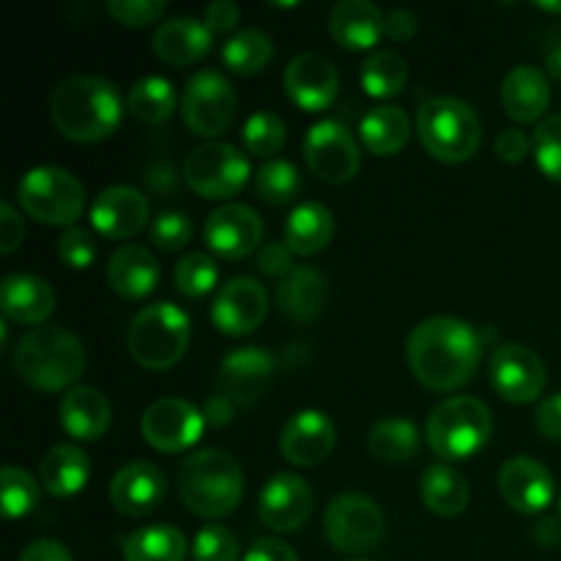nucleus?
Instances as JSON below:
<instances>
[{"label":"nucleus","mask_w":561,"mask_h":561,"mask_svg":"<svg viewBox=\"0 0 561 561\" xmlns=\"http://www.w3.org/2000/svg\"><path fill=\"white\" fill-rule=\"evenodd\" d=\"M405 356L416 381L433 392H455L471 381L482 359V337L460 318H427L411 329Z\"/></svg>","instance_id":"obj_1"},{"label":"nucleus","mask_w":561,"mask_h":561,"mask_svg":"<svg viewBox=\"0 0 561 561\" xmlns=\"http://www.w3.org/2000/svg\"><path fill=\"white\" fill-rule=\"evenodd\" d=\"M55 129L75 142H99L113 135L124 115L118 88L93 75L58 82L49 99Z\"/></svg>","instance_id":"obj_2"},{"label":"nucleus","mask_w":561,"mask_h":561,"mask_svg":"<svg viewBox=\"0 0 561 561\" xmlns=\"http://www.w3.org/2000/svg\"><path fill=\"white\" fill-rule=\"evenodd\" d=\"M14 373L38 392H69L85 373L88 356L80 337L69 329H31L14 348Z\"/></svg>","instance_id":"obj_3"},{"label":"nucleus","mask_w":561,"mask_h":561,"mask_svg":"<svg viewBox=\"0 0 561 561\" xmlns=\"http://www.w3.org/2000/svg\"><path fill=\"white\" fill-rule=\"evenodd\" d=\"M179 496L192 515L225 518L244 496V471L222 449H197L179 469Z\"/></svg>","instance_id":"obj_4"},{"label":"nucleus","mask_w":561,"mask_h":561,"mask_svg":"<svg viewBox=\"0 0 561 561\" xmlns=\"http://www.w3.org/2000/svg\"><path fill=\"white\" fill-rule=\"evenodd\" d=\"M416 135L433 159L460 164L482 142V121L469 102L455 96L427 99L416 113Z\"/></svg>","instance_id":"obj_5"},{"label":"nucleus","mask_w":561,"mask_h":561,"mask_svg":"<svg viewBox=\"0 0 561 561\" xmlns=\"http://www.w3.org/2000/svg\"><path fill=\"white\" fill-rule=\"evenodd\" d=\"M192 323L181 307L170 301L148 305L131 318L129 334H126V348L129 356L140 367L153 373L170 370L184 359L190 348Z\"/></svg>","instance_id":"obj_6"},{"label":"nucleus","mask_w":561,"mask_h":561,"mask_svg":"<svg viewBox=\"0 0 561 561\" xmlns=\"http://www.w3.org/2000/svg\"><path fill=\"white\" fill-rule=\"evenodd\" d=\"M493 433V416L482 400L455 394L431 411L425 425L427 447L442 460H466L485 449Z\"/></svg>","instance_id":"obj_7"},{"label":"nucleus","mask_w":561,"mask_h":561,"mask_svg":"<svg viewBox=\"0 0 561 561\" xmlns=\"http://www.w3.org/2000/svg\"><path fill=\"white\" fill-rule=\"evenodd\" d=\"M16 201L22 211L42 225L53 228H75L85 211V190L80 181L64 168H33L16 184Z\"/></svg>","instance_id":"obj_8"},{"label":"nucleus","mask_w":561,"mask_h":561,"mask_svg":"<svg viewBox=\"0 0 561 561\" xmlns=\"http://www.w3.org/2000/svg\"><path fill=\"white\" fill-rule=\"evenodd\" d=\"M250 159L230 142H203L184 159V181L206 201H228L250 181Z\"/></svg>","instance_id":"obj_9"},{"label":"nucleus","mask_w":561,"mask_h":561,"mask_svg":"<svg viewBox=\"0 0 561 561\" xmlns=\"http://www.w3.org/2000/svg\"><path fill=\"white\" fill-rule=\"evenodd\" d=\"M239 113V96L225 75L201 69L190 77L181 96V115L190 131L201 137H219L233 126Z\"/></svg>","instance_id":"obj_10"},{"label":"nucleus","mask_w":561,"mask_h":561,"mask_svg":"<svg viewBox=\"0 0 561 561\" xmlns=\"http://www.w3.org/2000/svg\"><path fill=\"white\" fill-rule=\"evenodd\" d=\"M383 513L365 493H340L323 513V531L340 553H365L381 542Z\"/></svg>","instance_id":"obj_11"},{"label":"nucleus","mask_w":561,"mask_h":561,"mask_svg":"<svg viewBox=\"0 0 561 561\" xmlns=\"http://www.w3.org/2000/svg\"><path fill=\"white\" fill-rule=\"evenodd\" d=\"M305 159L312 175L327 184H348L362 168L356 137L343 121H318L305 135Z\"/></svg>","instance_id":"obj_12"},{"label":"nucleus","mask_w":561,"mask_h":561,"mask_svg":"<svg viewBox=\"0 0 561 561\" xmlns=\"http://www.w3.org/2000/svg\"><path fill=\"white\" fill-rule=\"evenodd\" d=\"M140 431L148 447L159 453H184L201 442L206 431V416H203V409L192 405L190 400L162 398L148 405Z\"/></svg>","instance_id":"obj_13"},{"label":"nucleus","mask_w":561,"mask_h":561,"mask_svg":"<svg viewBox=\"0 0 561 561\" xmlns=\"http://www.w3.org/2000/svg\"><path fill=\"white\" fill-rule=\"evenodd\" d=\"M488 378L496 394H502L507 403H535L548 383V373L537 351L526 345L507 343L493 351Z\"/></svg>","instance_id":"obj_14"},{"label":"nucleus","mask_w":561,"mask_h":561,"mask_svg":"<svg viewBox=\"0 0 561 561\" xmlns=\"http://www.w3.org/2000/svg\"><path fill=\"white\" fill-rule=\"evenodd\" d=\"M277 373V362L266 348L247 345L236 348L219 362L217 392L233 400L239 409H252L268 392Z\"/></svg>","instance_id":"obj_15"},{"label":"nucleus","mask_w":561,"mask_h":561,"mask_svg":"<svg viewBox=\"0 0 561 561\" xmlns=\"http://www.w3.org/2000/svg\"><path fill=\"white\" fill-rule=\"evenodd\" d=\"M203 239L208 250L222 261H241L261 250L263 219L255 208L244 203H225L208 214L203 225Z\"/></svg>","instance_id":"obj_16"},{"label":"nucleus","mask_w":561,"mask_h":561,"mask_svg":"<svg viewBox=\"0 0 561 561\" xmlns=\"http://www.w3.org/2000/svg\"><path fill=\"white\" fill-rule=\"evenodd\" d=\"M268 294L255 277H233L219 288L211 305V323L228 337L250 334L266 321Z\"/></svg>","instance_id":"obj_17"},{"label":"nucleus","mask_w":561,"mask_h":561,"mask_svg":"<svg viewBox=\"0 0 561 561\" xmlns=\"http://www.w3.org/2000/svg\"><path fill=\"white\" fill-rule=\"evenodd\" d=\"M283 88L296 107L307 113L327 110L340 91L337 66L321 53H301L285 66Z\"/></svg>","instance_id":"obj_18"},{"label":"nucleus","mask_w":561,"mask_h":561,"mask_svg":"<svg viewBox=\"0 0 561 561\" xmlns=\"http://www.w3.org/2000/svg\"><path fill=\"white\" fill-rule=\"evenodd\" d=\"M334 442H337V427H334L332 416L323 414L318 409L296 411L288 422H285L283 433H279V453L290 466H318L332 455Z\"/></svg>","instance_id":"obj_19"},{"label":"nucleus","mask_w":561,"mask_h":561,"mask_svg":"<svg viewBox=\"0 0 561 561\" xmlns=\"http://www.w3.org/2000/svg\"><path fill=\"white\" fill-rule=\"evenodd\" d=\"M151 214V203L135 186H107L91 203V225L104 239H131L140 233Z\"/></svg>","instance_id":"obj_20"},{"label":"nucleus","mask_w":561,"mask_h":561,"mask_svg":"<svg viewBox=\"0 0 561 561\" xmlns=\"http://www.w3.org/2000/svg\"><path fill=\"white\" fill-rule=\"evenodd\" d=\"M499 493L520 515H537L553 502V474L529 455H515L499 469Z\"/></svg>","instance_id":"obj_21"},{"label":"nucleus","mask_w":561,"mask_h":561,"mask_svg":"<svg viewBox=\"0 0 561 561\" xmlns=\"http://www.w3.org/2000/svg\"><path fill=\"white\" fill-rule=\"evenodd\" d=\"M168 499V477L148 460H135L118 469L110 482V502L121 515L142 518L159 510Z\"/></svg>","instance_id":"obj_22"},{"label":"nucleus","mask_w":561,"mask_h":561,"mask_svg":"<svg viewBox=\"0 0 561 561\" xmlns=\"http://www.w3.org/2000/svg\"><path fill=\"white\" fill-rule=\"evenodd\" d=\"M263 526L272 531H299L312 513V491L299 474H274L257 499Z\"/></svg>","instance_id":"obj_23"},{"label":"nucleus","mask_w":561,"mask_h":561,"mask_svg":"<svg viewBox=\"0 0 561 561\" xmlns=\"http://www.w3.org/2000/svg\"><path fill=\"white\" fill-rule=\"evenodd\" d=\"M214 33L195 16H175L162 22L151 38L153 55L168 66H192L211 53Z\"/></svg>","instance_id":"obj_24"},{"label":"nucleus","mask_w":561,"mask_h":561,"mask_svg":"<svg viewBox=\"0 0 561 561\" xmlns=\"http://www.w3.org/2000/svg\"><path fill=\"white\" fill-rule=\"evenodd\" d=\"M0 310L14 323L42 327L55 310V290L36 274H9L0 285Z\"/></svg>","instance_id":"obj_25"},{"label":"nucleus","mask_w":561,"mask_h":561,"mask_svg":"<svg viewBox=\"0 0 561 561\" xmlns=\"http://www.w3.org/2000/svg\"><path fill=\"white\" fill-rule=\"evenodd\" d=\"M58 420L77 442H96L113 422V405L96 387H75L60 398Z\"/></svg>","instance_id":"obj_26"},{"label":"nucleus","mask_w":561,"mask_h":561,"mask_svg":"<svg viewBox=\"0 0 561 561\" xmlns=\"http://www.w3.org/2000/svg\"><path fill=\"white\" fill-rule=\"evenodd\" d=\"M381 9L370 0H340L329 14V33L343 49H373L383 36Z\"/></svg>","instance_id":"obj_27"},{"label":"nucleus","mask_w":561,"mask_h":561,"mask_svg":"<svg viewBox=\"0 0 561 561\" xmlns=\"http://www.w3.org/2000/svg\"><path fill=\"white\" fill-rule=\"evenodd\" d=\"M502 104L507 115L518 124H535L546 115L551 104L548 75L537 66H515L502 82Z\"/></svg>","instance_id":"obj_28"},{"label":"nucleus","mask_w":561,"mask_h":561,"mask_svg":"<svg viewBox=\"0 0 561 561\" xmlns=\"http://www.w3.org/2000/svg\"><path fill=\"white\" fill-rule=\"evenodd\" d=\"M107 283L124 299H146L159 283V263L142 244H124L110 255Z\"/></svg>","instance_id":"obj_29"},{"label":"nucleus","mask_w":561,"mask_h":561,"mask_svg":"<svg viewBox=\"0 0 561 561\" xmlns=\"http://www.w3.org/2000/svg\"><path fill=\"white\" fill-rule=\"evenodd\" d=\"M329 299V285L318 268L296 266L294 272L277 285V307L283 316L296 323L316 321Z\"/></svg>","instance_id":"obj_30"},{"label":"nucleus","mask_w":561,"mask_h":561,"mask_svg":"<svg viewBox=\"0 0 561 561\" xmlns=\"http://www.w3.org/2000/svg\"><path fill=\"white\" fill-rule=\"evenodd\" d=\"M91 460L75 444H58L38 463V482L55 499H71L85 488Z\"/></svg>","instance_id":"obj_31"},{"label":"nucleus","mask_w":561,"mask_h":561,"mask_svg":"<svg viewBox=\"0 0 561 561\" xmlns=\"http://www.w3.org/2000/svg\"><path fill=\"white\" fill-rule=\"evenodd\" d=\"M334 217L323 203L305 201L290 211L285 222V241L294 250V255L312 257L332 244Z\"/></svg>","instance_id":"obj_32"},{"label":"nucleus","mask_w":561,"mask_h":561,"mask_svg":"<svg viewBox=\"0 0 561 561\" xmlns=\"http://www.w3.org/2000/svg\"><path fill=\"white\" fill-rule=\"evenodd\" d=\"M420 496L422 504H425L433 515L455 518V515H460L469 507V480L449 463H433L427 466L425 474H422Z\"/></svg>","instance_id":"obj_33"},{"label":"nucleus","mask_w":561,"mask_h":561,"mask_svg":"<svg viewBox=\"0 0 561 561\" xmlns=\"http://www.w3.org/2000/svg\"><path fill=\"white\" fill-rule=\"evenodd\" d=\"M362 142L376 157H394L405 148L411 137V118L398 104H381L373 107L359 124Z\"/></svg>","instance_id":"obj_34"},{"label":"nucleus","mask_w":561,"mask_h":561,"mask_svg":"<svg viewBox=\"0 0 561 561\" xmlns=\"http://www.w3.org/2000/svg\"><path fill=\"white\" fill-rule=\"evenodd\" d=\"M367 447L381 463H409L420 455L422 436L405 416H383L370 427Z\"/></svg>","instance_id":"obj_35"},{"label":"nucleus","mask_w":561,"mask_h":561,"mask_svg":"<svg viewBox=\"0 0 561 561\" xmlns=\"http://www.w3.org/2000/svg\"><path fill=\"white\" fill-rule=\"evenodd\" d=\"M186 551V537L170 524L142 526L124 540V561H184Z\"/></svg>","instance_id":"obj_36"},{"label":"nucleus","mask_w":561,"mask_h":561,"mask_svg":"<svg viewBox=\"0 0 561 561\" xmlns=\"http://www.w3.org/2000/svg\"><path fill=\"white\" fill-rule=\"evenodd\" d=\"M219 55H222V64L228 66L233 75L252 77L272 64L274 44L272 38L263 31H257V27H241L239 33H233V36L222 44V53Z\"/></svg>","instance_id":"obj_37"},{"label":"nucleus","mask_w":561,"mask_h":561,"mask_svg":"<svg viewBox=\"0 0 561 561\" xmlns=\"http://www.w3.org/2000/svg\"><path fill=\"white\" fill-rule=\"evenodd\" d=\"M362 88L373 99H392L409 82V64L394 49H373L362 64Z\"/></svg>","instance_id":"obj_38"},{"label":"nucleus","mask_w":561,"mask_h":561,"mask_svg":"<svg viewBox=\"0 0 561 561\" xmlns=\"http://www.w3.org/2000/svg\"><path fill=\"white\" fill-rule=\"evenodd\" d=\"M126 107L142 124H162L175 113V88L164 77H142L131 85Z\"/></svg>","instance_id":"obj_39"},{"label":"nucleus","mask_w":561,"mask_h":561,"mask_svg":"<svg viewBox=\"0 0 561 561\" xmlns=\"http://www.w3.org/2000/svg\"><path fill=\"white\" fill-rule=\"evenodd\" d=\"M255 195L268 206H288L301 195V175L288 159H268L255 173Z\"/></svg>","instance_id":"obj_40"},{"label":"nucleus","mask_w":561,"mask_h":561,"mask_svg":"<svg viewBox=\"0 0 561 561\" xmlns=\"http://www.w3.org/2000/svg\"><path fill=\"white\" fill-rule=\"evenodd\" d=\"M38 499H42V482L33 480L25 469L5 466L0 474V502H3L5 518H25L36 510Z\"/></svg>","instance_id":"obj_41"},{"label":"nucleus","mask_w":561,"mask_h":561,"mask_svg":"<svg viewBox=\"0 0 561 561\" xmlns=\"http://www.w3.org/2000/svg\"><path fill=\"white\" fill-rule=\"evenodd\" d=\"M219 266L211 255L206 252H190V255L181 257L175 263V288L186 296V299H203L206 294H211L214 285H217Z\"/></svg>","instance_id":"obj_42"},{"label":"nucleus","mask_w":561,"mask_h":561,"mask_svg":"<svg viewBox=\"0 0 561 561\" xmlns=\"http://www.w3.org/2000/svg\"><path fill=\"white\" fill-rule=\"evenodd\" d=\"M285 137H288V126H285V121L277 113H268V110L252 113L247 118L244 129H241L244 148L250 153H257V157L277 153L285 146Z\"/></svg>","instance_id":"obj_43"},{"label":"nucleus","mask_w":561,"mask_h":561,"mask_svg":"<svg viewBox=\"0 0 561 561\" xmlns=\"http://www.w3.org/2000/svg\"><path fill=\"white\" fill-rule=\"evenodd\" d=\"M239 537L225 526H203L192 540V561H239Z\"/></svg>","instance_id":"obj_44"},{"label":"nucleus","mask_w":561,"mask_h":561,"mask_svg":"<svg viewBox=\"0 0 561 561\" xmlns=\"http://www.w3.org/2000/svg\"><path fill=\"white\" fill-rule=\"evenodd\" d=\"M535 157L542 173L561 184V113L548 115L537 124Z\"/></svg>","instance_id":"obj_45"},{"label":"nucleus","mask_w":561,"mask_h":561,"mask_svg":"<svg viewBox=\"0 0 561 561\" xmlns=\"http://www.w3.org/2000/svg\"><path fill=\"white\" fill-rule=\"evenodd\" d=\"M192 233H195V228H192V219L184 211H164L151 225L153 247L164 252L184 250L192 241Z\"/></svg>","instance_id":"obj_46"},{"label":"nucleus","mask_w":561,"mask_h":561,"mask_svg":"<svg viewBox=\"0 0 561 561\" xmlns=\"http://www.w3.org/2000/svg\"><path fill=\"white\" fill-rule=\"evenodd\" d=\"M58 257L71 268H88L96 257V241L85 228H66L58 239Z\"/></svg>","instance_id":"obj_47"},{"label":"nucleus","mask_w":561,"mask_h":561,"mask_svg":"<svg viewBox=\"0 0 561 561\" xmlns=\"http://www.w3.org/2000/svg\"><path fill=\"white\" fill-rule=\"evenodd\" d=\"M107 11L121 25L142 27L157 22L168 11V3L164 0H110Z\"/></svg>","instance_id":"obj_48"},{"label":"nucleus","mask_w":561,"mask_h":561,"mask_svg":"<svg viewBox=\"0 0 561 561\" xmlns=\"http://www.w3.org/2000/svg\"><path fill=\"white\" fill-rule=\"evenodd\" d=\"M294 268V250L288 247V241H268L257 250V272H263L266 277L285 279Z\"/></svg>","instance_id":"obj_49"},{"label":"nucleus","mask_w":561,"mask_h":561,"mask_svg":"<svg viewBox=\"0 0 561 561\" xmlns=\"http://www.w3.org/2000/svg\"><path fill=\"white\" fill-rule=\"evenodd\" d=\"M493 148H496V157L502 159V162H510V164H518L524 162L526 157H529L531 151V140L526 137V131L515 129V126H510V129L499 131L496 142H493Z\"/></svg>","instance_id":"obj_50"},{"label":"nucleus","mask_w":561,"mask_h":561,"mask_svg":"<svg viewBox=\"0 0 561 561\" xmlns=\"http://www.w3.org/2000/svg\"><path fill=\"white\" fill-rule=\"evenodd\" d=\"M22 239H25L22 217L16 214V208L11 203H0V252L11 255V252L20 250Z\"/></svg>","instance_id":"obj_51"},{"label":"nucleus","mask_w":561,"mask_h":561,"mask_svg":"<svg viewBox=\"0 0 561 561\" xmlns=\"http://www.w3.org/2000/svg\"><path fill=\"white\" fill-rule=\"evenodd\" d=\"M203 22H206V27L211 33L233 31V27L241 22V5L233 3V0H217V3H211L206 9Z\"/></svg>","instance_id":"obj_52"},{"label":"nucleus","mask_w":561,"mask_h":561,"mask_svg":"<svg viewBox=\"0 0 561 561\" xmlns=\"http://www.w3.org/2000/svg\"><path fill=\"white\" fill-rule=\"evenodd\" d=\"M535 425L540 436L551 438V442H561V392L551 394L537 405Z\"/></svg>","instance_id":"obj_53"},{"label":"nucleus","mask_w":561,"mask_h":561,"mask_svg":"<svg viewBox=\"0 0 561 561\" xmlns=\"http://www.w3.org/2000/svg\"><path fill=\"white\" fill-rule=\"evenodd\" d=\"M420 31V16L409 9H392L383 16V36L389 42H409Z\"/></svg>","instance_id":"obj_54"},{"label":"nucleus","mask_w":561,"mask_h":561,"mask_svg":"<svg viewBox=\"0 0 561 561\" xmlns=\"http://www.w3.org/2000/svg\"><path fill=\"white\" fill-rule=\"evenodd\" d=\"M241 561H299V557L288 542L277 540V537H261V540L252 542V548Z\"/></svg>","instance_id":"obj_55"},{"label":"nucleus","mask_w":561,"mask_h":561,"mask_svg":"<svg viewBox=\"0 0 561 561\" xmlns=\"http://www.w3.org/2000/svg\"><path fill=\"white\" fill-rule=\"evenodd\" d=\"M146 184L153 195L170 197L179 192V173H175L170 162H153L146 170Z\"/></svg>","instance_id":"obj_56"},{"label":"nucleus","mask_w":561,"mask_h":561,"mask_svg":"<svg viewBox=\"0 0 561 561\" xmlns=\"http://www.w3.org/2000/svg\"><path fill=\"white\" fill-rule=\"evenodd\" d=\"M236 409H239V405H236L233 400L225 398V394H219V392H214L211 398L206 400V405H203V416H206V425L228 427L230 422H233Z\"/></svg>","instance_id":"obj_57"},{"label":"nucleus","mask_w":561,"mask_h":561,"mask_svg":"<svg viewBox=\"0 0 561 561\" xmlns=\"http://www.w3.org/2000/svg\"><path fill=\"white\" fill-rule=\"evenodd\" d=\"M20 561H75L69 548L58 540H36L22 551Z\"/></svg>","instance_id":"obj_58"},{"label":"nucleus","mask_w":561,"mask_h":561,"mask_svg":"<svg viewBox=\"0 0 561 561\" xmlns=\"http://www.w3.org/2000/svg\"><path fill=\"white\" fill-rule=\"evenodd\" d=\"M546 69L553 80L561 82V44H557V47L546 55Z\"/></svg>","instance_id":"obj_59"},{"label":"nucleus","mask_w":561,"mask_h":561,"mask_svg":"<svg viewBox=\"0 0 561 561\" xmlns=\"http://www.w3.org/2000/svg\"><path fill=\"white\" fill-rule=\"evenodd\" d=\"M537 9L551 11V14H561V3H551V0H548V3H537Z\"/></svg>","instance_id":"obj_60"},{"label":"nucleus","mask_w":561,"mask_h":561,"mask_svg":"<svg viewBox=\"0 0 561 561\" xmlns=\"http://www.w3.org/2000/svg\"><path fill=\"white\" fill-rule=\"evenodd\" d=\"M351 561H367V559H351Z\"/></svg>","instance_id":"obj_61"},{"label":"nucleus","mask_w":561,"mask_h":561,"mask_svg":"<svg viewBox=\"0 0 561 561\" xmlns=\"http://www.w3.org/2000/svg\"><path fill=\"white\" fill-rule=\"evenodd\" d=\"M559 513H561V502H559Z\"/></svg>","instance_id":"obj_62"}]
</instances>
